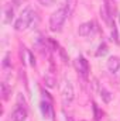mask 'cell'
<instances>
[{
	"label": "cell",
	"mask_w": 120,
	"mask_h": 121,
	"mask_svg": "<svg viewBox=\"0 0 120 121\" xmlns=\"http://www.w3.org/2000/svg\"><path fill=\"white\" fill-rule=\"evenodd\" d=\"M34 17H35V11L31 9V7H27L21 11V14L18 16V18L16 20L14 23V30L16 31H24L27 30L31 26V23L34 21Z\"/></svg>",
	"instance_id": "2"
},
{
	"label": "cell",
	"mask_w": 120,
	"mask_h": 121,
	"mask_svg": "<svg viewBox=\"0 0 120 121\" xmlns=\"http://www.w3.org/2000/svg\"><path fill=\"white\" fill-rule=\"evenodd\" d=\"M3 14H4L3 23H4V24H10L11 20H13V17H14V9H13L11 6H6L4 10H3Z\"/></svg>",
	"instance_id": "9"
},
{
	"label": "cell",
	"mask_w": 120,
	"mask_h": 121,
	"mask_svg": "<svg viewBox=\"0 0 120 121\" xmlns=\"http://www.w3.org/2000/svg\"><path fill=\"white\" fill-rule=\"evenodd\" d=\"M55 83H57V80H55V78H54V76L47 75V76L44 78V85H45L47 87L52 89V87H55Z\"/></svg>",
	"instance_id": "13"
},
{
	"label": "cell",
	"mask_w": 120,
	"mask_h": 121,
	"mask_svg": "<svg viewBox=\"0 0 120 121\" xmlns=\"http://www.w3.org/2000/svg\"><path fill=\"white\" fill-rule=\"evenodd\" d=\"M11 1H13L14 6H20V4H23V1H26V0H11Z\"/></svg>",
	"instance_id": "20"
},
{
	"label": "cell",
	"mask_w": 120,
	"mask_h": 121,
	"mask_svg": "<svg viewBox=\"0 0 120 121\" xmlns=\"http://www.w3.org/2000/svg\"><path fill=\"white\" fill-rule=\"evenodd\" d=\"M112 39H115L117 44H119V35H117V30H116V26L112 27Z\"/></svg>",
	"instance_id": "17"
},
{
	"label": "cell",
	"mask_w": 120,
	"mask_h": 121,
	"mask_svg": "<svg viewBox=\"0 0 120 121\" xmlns=\"http://www.w3.org/2000/svg\"><path fill=\"white\" fill-rule=\"evenodd\" d=\"M76 1H78V0H66V9H68L69 13L74 11V9H75V6H76Z\"/></svg>",
	"instance_id": "16"
},
{
	"label": "cell",
	"mask_w": 120,
	"mask_h": 121,
	"mask_svg": "<svg viewBox=\"0 0 120 121\" xmlns=\"http://www.w3.org/2000/svg\"><path fill=\"white\" fill-rule=\"evenodd\" d=\"M38 1H40V3H41L42 6H47V7H48V6H52V4H54V0H38Z\"/></svg>",
	"instance_id": "18"
},
{
	"label": "cell",
	"mask_w": 120,
	"mask_h": 121,
	"mask_svg": "<svg viewBox=\"0 0 120 121\" xmlns=\"http://www.w3.org/2000/svg\"><path fill=\"white\" fill-rule=\"evenodd\" d=\"M106 68H107L109 72L116 73L120 69V58L119 56H110L107 59V62H106Z\"/></svg>",
	"instance_id": "7"
},
{
	"label": "cell",
	"mask_w": 120,
	"mask_h": 121,
	"mask_svg": "<svg viewBox=\"0 0 120 121\" xmlns=\"http://www.w3.org/2000/svg\"><path fill=\"white\" fill-rule=\"evenodd\" d=\"M10 66H11L10 54H6V55H4V58H3V68H4V69H7V68H10Z\"/></svg>",
	"instance_id": "15"
},
{
	"label": "cell",
	"mask_w": 120,
	"mask_h": 121,
	"mask_svg": "<svg viewBox=\"0 0 120 121\" xmlns=\"http://www.w3.org/2000/svg\"><path fill=\"white\" fill-rule=\"evenodd\" d=\"M26 118H27V110L23 106H18L11 114V120L13 121H26Z\"/></svg>",
	"instance_id": "8"
},
{
	"label": "cell",
	"mask_w": 120,
	"mask_h": 121,
	"mask_svg": "<svg viewBox=\"0 0 120 121\" xmlns=\"http://www.w3.org/2000/svg\"><path fill=\"white\" fill-rule=\"evenodd\" d=\"M92 108H93V117H95V120L99 121V120H100V117H102V111L99 110V107L96 106V103H93V104H92Z\"/></svg>",
	"instance_id": "14"
},
{
	"label": "cell",
	"mask_w": 120,
	"mask_h": 121,
	"mask_svg": "<svg viewBox=\"0 0 120 121\" xmlns=\"http://www.w3.org/2000/svg\"><path fill=\"white\" fill-rule=\"evenodd\" d=\"M60 52H61V56H62L64 62H68V59H66V55H65V52H64V49H62V48L60 49Z\"/></svg>",
	"instance_id": "19"
},
{
	"label": "cell",
	"mask_w": 120,
	"mask_h": 121,
	"mask_svg": "<svg viewBox=\"0 0 120 121\" xmlns=\"http://www.w3.org/2000/svg\"><path fill=\"white\" fill-rule=\"evenodd\" d=\"M68 14H69V11H68L66 6H62L58 10H55L51 14V17H50V30L54 31V32L61 31L65 20H66V17H68Z\"/></svg>",
	"instance_id": "1"
},
{
	"label": "cell",
	"mask_w": 120,
	"mask_h": 121,
	"mask_svg": "<svg viewBox=\"0 0 120 121\" xmlns=\"http://www.w3.org/2000/svg\"><path fill=\"white\" fill-rule=\"evenodd\" d=\"M119 23H120V16H119Z\"/></svg>",
	"instance_id": "21"
},
{
	"label": "cell",
	"mask_w": 120,
	"mask_h": 121,
	"mask_svg": "<svg viewBox=\"0 0 120 121\" xmlns=\"http://www.w3.org/2000/svg\"><path fill=\"white\" fill-rule=\"evenodd\" d=\"M0 87H1V97H3V100H9L10 99V94H11V87L6 82H3L0 85Z\"/></svg>",
	"instance_id": "10"
},
{
	"label": "cell",
	"mask_w": 120,
	"mask_h": 121,
	"mask_svg": "<svg viewBox=\"0 0 120 121\" xmlns=\"http://www.w3.org/2000/svg\"><path fill=\"white\" fill-rule=\"evenodd\" d=\"M74 96H75V91H74V86L69 80H64L62 86H61V97H62V103L65 106L71 104L72 100H74Z\"/></svg>",
	"instance_id": "3"
},
{
	"label": "cell",
	"mask_w": 120,
	"mask_h": 121,
	"mask_svg": "<svg viewBox=\"0 0 120 121\" xmlns=\"http://www.w3.org/2000/svg\"><path fill=\"white\" fill-rule=\"evenodd\" d=\"M96 31V24L93 21H88V23H83L79 26V30H78V34L81 37H89L93 32Z\"/></svg>",
	"instance_id": "5"
},
{
	"label": "cell",
	"mask_w": 120,
	"mask_h": 121,
	"mask_svg": "<svg viewBox=\"0 0 120 121\" xmlns=\"http://www.w3.org/2000/svg\"><path fill=\"white\" fill-rule=\"evenodd\" d=\"M74 65H75L76 72L83 79H88V75H89V63H88V60L85 59L83 56H78L76 59L74 60Z\"/></svg>",
	"instance_id": "4"
},
{
	"label": "cell",
	"mask_w": 120,
	"mask_h": 121,
	"mask_svg": "<svg viewBox=\"0 0 120 121\" xmlns=\"http://www.w3.org/2000/svg\"><path fill=\"white\" fill-rule=\"evenodd\" d=\"M100 97L105 103H110L112 101V93L109 90H106L105 87H100Z\"/></svg>",
	"instance_id": "12"
},
{
	"label": "cell",
	"mask_w": 120,
	"mask_h": 121,
	"mask_svg": "<svg viewBox=\"0 0 120 121\" xmlns=\"http://www.w3.org/2000/svg\"><path fill=\"white\" fill-rule=\"evenodd\" d=\"M107 52H109V47H107V44H106V42H102V44L97 47L96 56H105V55H107Z\"/></svg>",
	"instance_id": "11"
},
{
	"label": "cell",
	"mask_w": 120,
	"mask_h": 121,
	"mask_svg": "<svg viewBox=\"0 0 120 121\" xmlns=\"http://www.w3.org/2000/svg\"><path fill=\"white\" fill-rule=\"evenodd\" d=\"M40 108H41V113H42V117L45 120H52L54 117V110H52V106H51V101H41L40 103Z\"/></svg>",
	"instance_id": "6"
}]
</instances>
